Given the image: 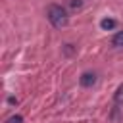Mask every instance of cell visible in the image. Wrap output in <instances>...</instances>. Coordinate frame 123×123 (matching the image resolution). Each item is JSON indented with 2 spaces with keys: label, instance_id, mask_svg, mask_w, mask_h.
Here are the masks:
<instances>
[{
  "label": "cell",
  "instance_id": "1",
  "mask_svg": "<svg viewBox=\"0 0 123 123\" xmlns=\"http://www.w3.org/2000/svg\"><path fill=\"white\" fill-rule=\"evenodd\" d=\"M48 19H50V23H52L56 29L65 27V25H67V21H69L67 12H65L60 4H52V6L48 8Z\"/></svg>",
  "mask_w": 123,
  "mask_h": 123
},
{
  "label": "cell",
  "instance_id": "2",
  "mask_svg": "<svg viewBox=\"0 0 123 123\" xmlns=\"http://www.w3.org/2000/svg\"><path fill=\"white\" fill-rule=\"evenodd\" d=\"M79 83H81V86L88 88V86H92V85L96 83V75H94V73H83L81 79H79Z\"/></svg>",
  "mask_w": 123,
  "mask_h": 123
},
{
  "label": "cell",
  "instance_id": "3",
  "mask_svg": "<svg viewBox=\"0 0 123 123\" xmlns=\"http://www.w3.org/2000/svg\"><path fill=\"white\" fill-rule=\"evenodd\" d=\"M115 25H117V21H115V19H111V17H104V19L100 21V27H102L104 31H111Z\"/></svg>",
  "mask_w": 123,
  "mask_h": 123
},
{
  "label": "cell",
  "instance_id": "4",
  "mask_svg": "<svg viewBox=\"0 0 123 123\" xmlns=\"http://www.w3.org/2000/svg\"><path fill=\"white\" fill-rule=\"evenodd\" d=\"M111 44H113L115 48H121V46H123V31H119V33H115V35H113Z\"/></svg>",
  "mask_w": 123,
  "mask_h": 123
},
{
  "label": "cell",
  "instance_id": "5",
  "mask_svg": "<svg viewBox=\"0 0 123 123\" xmlns=\"http://www.w3.org/2000/svg\"><path fill=\"white\" fill-rule=\"evenodd\" d=\"M113 100H115V104H121V102H123V85H121V86L117 88V92H115Z\"/></svg>",
  "mask_w": 123,
  "mask_h": 123
},
{
  "label": "cell",
  "instance_id": "6",
  "mask_svg": "<svg viewBox=\"0 0 123 123\" xmlns=\"http://www.w3.org/2000/svg\"><path fill=\"white\" fill-rule=\"evenodd\" d=\"M69 6L75 10V8H81L83 6V0H69Z\"/></svg>",
  "mask_w": 123,
  "mask_h": 123
},
{
  "label": "cell",
  "instance_id": "7",
  "mask_svg": "<svg viewBox=\"0 0 123 123\" xmlns=\"http://www.w3.org/2000/svg\"><path fill=\"white\" fill-rule=\"evenodd\" d=\"M8 123H23V117L21 115H13V117L8 119Z\"/></svg>",
  "mask_w": 123,
  "mask_h": 123
}]
</instances>
